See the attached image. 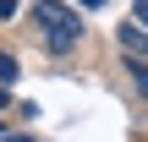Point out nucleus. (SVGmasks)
Returning a JSON list of instances; mask_svg holds the SVG:
<instances>
[{"label":"nucleus","instance_id":"obj_1","mask_svg":"<svg viewBox=\"0 0 148 142\" xmlns=\"http://www.w3.org/2000/svg\"><path fill=\"white\" fill-rule=\"evenodd\" d=\"M33 22L44 27V44H49L55 55H66V49L82 38V16H77L71 5H60V0H38V5H33Z\"/></svg>","mask_w":148,"mask_h":142},{"label":"nucleus","instance_id":"obj_2","mask_svg":"<svg viewBox=\"0 0 148 142\" xmlns=\"http://www.w3.org/2000/svg\"><path fill=\"white\" fill-rule=\"evenodd\" d=\"M121 49H126L132 60L148 55V27H143V22H126V27H121Z\"/></svg>","mask_w":148,"mask_h":142},{"label":"nucleus","instance_id":"obj_3","mask_svg":"<svg viewBox=\"0 0 148 142\" xmlns=\"http://www.w3.org/2000/svg\"><path fill=\"white\" fill-rule=\"evenodd\" d=\"M0 82H16V60H11L5 49H0Z\"/></svg>","mask_w":148,"mask_h":142},{"label":"nucleus","instance_id":"obj_4","mask_svg":"<svg viewBox=\"0 0 148 142\" xmlns=\"http://www.w3.org/2000/svg\"><path fill=\"white\" fill-rule=\"evenodd\" d=\"M132 82H137V88L148 93V60H132Z\"/></svg>","mask_w":148,"mask_h":142},{"label":"nucleus","instance_id":"obj_5","mask_svg":"<svg viewBox=\"0 0 148 142\" xmlns=\"http://www.w3.org/2000/svg\"><path fill=\"white\" fill-rule=\"evenodd\" d=\"M11 11H16V0H0V22H5V16H11Z\"/></svg>","mask_w":148,"mask_h":142},{"label":"nucleus","instance_id":"obj_6","mask_svg":"<svg viewBox=\"0 0 148 142\" xmlns=\"http://www.w3.org/2000/svg\"><path fill=\"white\" fill-rule=\"evenodd\" d=\"M137 22H143V27H148V0H137Z\"/></svg>","mask_w":148,"mask_h":142},{"label":"nucleus","instance_id":"obj_7","mask_svg":"<svg viewBox=\"0 0 148 142\" xmlns=\"http://www.w3.org/2000/svg\"><path fill=\"white\" fill-rule=\"evenodd\" d=\"M77 5H88V11H93V5H104V0H77Z\"/></svg>","mask_w":148,"mask_h":142},{"label":"nucleus","instance_id":"obj_8","mask_svg":"<svg viewBox=\"0 0 148 142\" xmlns=\"http://www.w3.org/2000/svg\"><path fill=\"white\" fill-rule=\"evenodd\" d=\"M0 142H33V137H0Z\"/></svg>","mask_w":148,"mask_h":142},{"label":"nucleus","instance_id":"obj_9","mask_svg":"<svg viewBox=\"0 0 148 142\" xmlns=\"http://www.w3.org/2000/svg\"><path fill=\"white\" fill-rule=\"evenodd\" d=\"M0 137H5V131H0Z\"/></svg>","mask_w":148,"mask_h":142}]
</instances>
